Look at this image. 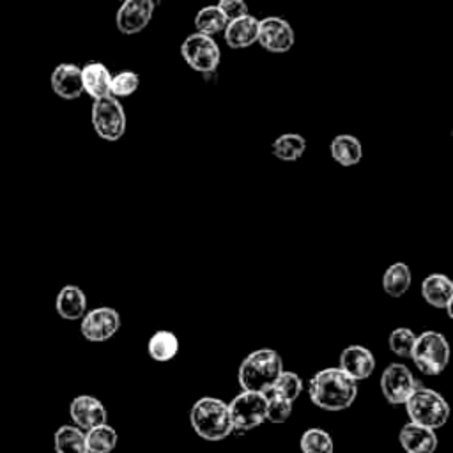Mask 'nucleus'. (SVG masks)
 Listing matches in <instances>:
<instances>
[{"label": "nucleus", "instance_id": "obj_1", "mask_svg": "<svg viewBox=\"0 0 453 453\" xmlns=\"http://www.w3.org/2000/svg\"><path fill=\"white\" fill-rule=\"evenodd\" d=\"M308 395L319 409L331 412L345 411L357 396V380L338 366L322 368L310 379Z\"/></svg>", "mask_w": 453, "mask_h": 453}, {"label": "nucleus", "instance_id": "obj_2", "mask_svg": "<svg viewBox=\"0 0 453 453\" xmlns=\"http://www.w3.org/2000/svg\"><path fill=\"white\" fill-rule=\"evenodd\" d=\"M283 372V359L273 349H258L250 352L239 366L237 380L244 391L265 393L273 388Z\"/></svg>", "mask_w": 453, "mask_h": 453}, {"label": "nucleus", "instance_id": "obj_3", "mask_svg": "<svg viewBox=\"0 0 453 453\" xmlns=\"http://www.w3.org/2000/svg\"><path fill=\"white\" fill-rule=\"evenodd\" d=\"M189 421L195 434L205 441H221L234 432L228 403L216 396L198 398L189 411Z\"/></svg>", "mask_w": 453, "mask_h": 453}, {"label": "nucleus", "instance_id": "obj_4", "mask_svg": "<svg viewBox=\"0 0 453 453\" xmlns=\"http://www.w3.org/2000/svg\"><path fill=\"white\" fill-rule=\"evenodd\" d=\"M403 405L409 421L434 430L444 426L449 418V405L444 400V396L419 384L414 386L411 395L405 398Z\"/></svg>", "mask_w": 453, "mask_h": 453}, {"label": "nucleus", "instance_id": "obj_5", "mask_svg": "<svg viewBox=\"0 0 453 453\" xmlns=\"http://www.w3.org/2000/svg\"><path fill=\"white\" fill-rule=\"evenodd\" d=\"M409 357L421 373L439 375L448 366L449 343L439 331H423L421 334H416Z\"/></svg>", "mask_w": 453, "mask_h": 453}, {"label": "nucleus", "instance_id": "obj_6", "mask_svg": "<svg viewBox=\"0 0 453 453\" xmlns=\"http://www.w3.org/2000/svg\"><path fill=\"white\" fill-rule=\"evenodd\" d=\"M90 122L96 134L104 142L120 140L127 127L126 110L122 103L113 96H106L92 103Z\"/></svg>", "mask_w": 453, "mask_h": 453}, {"label": "nucleus", "instance_id": "obj_7", "mask_svg": "<svg viewBox=\"0 0 453 453\" xmlns=\"http://www.w3.org/2000/svg\"><path fill=\"white\" fill-rule=\"evenodd\" d=\"M180 57L193 71L212 74L221 62V50L212 35L193 32L182 41Z\"/></svg>", "mask_w": 453, "mask_h": 453}, {"label": "nucleus", "instance_id": "obj_8", "mask_svg": "<svg viewBox=\"0 0 453 453\" xmlns=\"http://www.w3.org/2000/svg\"><path fill=\"white\" fill-rule=\"evenodd\" d=\"M234 430L248 432L267 421V396L258 391H241L228 403Z\"/></svg>", "mask_w": 453, "mask_h": 453}, {"label": "nucleus", "instance_id": "obj_9", "mask_svg": "<svg viewBox=\"0 0 453 453\" xmlns=\"http://www.w3.org/2000/svg\"><path fill=\"white\" fill-rule=\"evenodd\" d=\"M80 331L85 340L101 343L110 340L120 327V315L110 306H97L80 319Z\"/></svg>", "mask_w": 453, "mask_h": 453}, {"label": "nucleus", "instance_id": "obj_10", "mask_svg": "<svg viewBox=\"0 0 453 453\" xmlns=\"http://www.w3.org/2000/svg\"><path fill=\"white\" fill-rule=\"evenodd\" d=\"M257 42L269 53H287L296 42V34L287 19L267 16L258 19Z\"/></svg>", "mask_w": 453, "mask_h": 453}, {"label": "nucleus", "instance_id": "obj_11", "mask_svg": "<svg viewBox=\"0 0 453 453\" xmlns=\"http://www.w3.org/2000/svg\"><path fill=\"white\" fill-rule=\"evenodd\" d=\"M154 11L152 0H124L115 14L117 30L124 35L140 34L150 23Z\"/></svg>", "mask_w": 453, "mask_h": 453}, {"label": "nucleus", "instance_id": "obj_12", "mask_svg": "<svg viewBox=\"0 0 453 453\" xmlns=\"http://www.w3.org/2000/svg\"><path fill=\"white\" fill-rule=\"evenodd\" d=\"M416 380L412 372L402 363H391L380 375V391L391 405H400L414 389Z\"/></svg>", "mask_w": 453, "mask_h": 453}, {"label": "nucleus", "instance_id": "obj_13", "mask_svg": "<svg viewBox=\"0 0 453 453\" xmlns=\"http://www.w3.org/2000/svg\"><path fill=\"white\" fill-rule=\"evenodd\" d=\"M69 416L78 428L88 430L92 426L106 423L108 411L99 398L92 395H78L69 403Z\"/></svg>", "mask_w": 453, "mask_h": 453}, {"label": "nucleus", "instance_id": "obj_14", "mask_svg": "<svg viewBox=\"0 0 453 453\" xmlns=\"http://www.w3.org/2000/svg\"><path fill=\"white\" fill-rule=\"evenodd\" d=\"M51 90L64 101H74L83 94L81 67L71 62L58 64L50 76Z\"/></svg>", "mask_w": 453, "mask_h": 453}, {"label": "nucleus", "instance_id": "obj_15", "mask_svg": "<svg viewBox=\"0 0 453 453\" xmlns=\"http://www.w3.org/2000/svg\"><path fill=\"white\" fill-rule=\"evenodd\" d=\"M338 368H342L354 380L368 379L375 370V356L365 345H349L342 350L338 359Z\"/></svg>", "mask_w": 453, "mask_h": 453}, {"label": "nucleus", "instance_id": "obj_16", "mask_svg": "<svg viewBox=\"0 0 453 453\" xmlns=\"http://www.w3.org/2000/svg\"><path fill=\"white\" fill-rule=\"evenodd\" d=\"M421 296L430 306L446 310L448 317L453 319V281L446 274L432 273L425 276V280L421 281Z\"/></svg>", "mask_w": 453, "mask_h": 453}, {"label": "nucleus", "instance_id": "obj_17", "mask_svg": "<svg viewBox=\"0 0 453 453\" xmlns=\"http://www.w3.org/2000/svg\"><path fill=\"white\" fill-rule=\"evenodd\" d=\"M258 34V18L253 14H244L241 18L226 21L223 28V39L228 48L232 50H244L257 42Z\"/></svg>", "mask_w": 453, "mask_h": 453}, {"label": "nucleus", "instance_id": "obj_18", "mask_svg": "<svg viewBox=\"0 0 453 453\" xmlns=\"http://www.w3.org/2000/svg\"><path fill=\"white\" fill-rule=\"evenodd\" d=\"M398 441L405 453H435L437 449L435 430L412 421L402 426L398 434Z\"/></svg>", "mask_w": 453, "mask_h": 453}, {"label": "nucleus", "instance_id": "obj_19", "mask_svg": "<svg viewBox=\"0 0 453 453\" xmlns=\"http://www.w3.org/2000/svg\"><path fill=\"white\" fill-rule=\"evenodd\" d=\"M111 71L103 62H88L81 67V85L83 92L90 99H101L110 96Z\"/></svg>", "mask_w": 453, "mask_h": 453}, {"label": "nucleus", "instance_id": "obj_20", "mask_svg": "<svg viewBox=\"0 0 453 453\" xmlns=\"http://www.w3.org/2000/svg\"><path fill=\"white\" fill-rule=\"evenodd\" d=\"M55 310L64 320H80L87 311V296L78 285H64L55 299Z\"/></svg>", "mask_w": 453, "mask_h": 453}, {"label": "nucleus", "instance_id": "obj_21", "mask_svg": "<svg viewBox=\"0 0 453 453\" xmlns=\"http://www.w3.org/2000/svg\"><path fill=\"white\" fill-rule=\"evenodd\" d=\"M329 152H331V157L340 166H354L363 157V145H361L357 136L349 134V133H342V134H336L331 140Z\"/></svg>", "mask_w": 453, "mask_h": 453}, {"label": "nucleus", "instance_id": "obj_22", "mask_svg": "<svg viewBox=\"0 0 453 453\" xmlns=\"http://www.w3.org/2000/svg\"><path fill=\"white\" fill-rule=\"evenodd\" d=\"M147 352H149L150 359H154L157 363L172 361L179 352V338L175 336L173 331L159 329L149 338Z\"/></svg>", "mask_w": 453, "mask_h": 453}, {"label": "nucleus", "instance_id": "obj_23", "mask_svg": "<svg viewBox=\"0 0 453 453\" xmlns=\"http://www.w3.org/2000/svg\"><path fill=\"white\" fill-rule=\"evenodd\" d=\"M55 453H88L85 430L76 425H62L53 434Z\"/></svg>", "mask_w": 453, "mask_h": 453}, {"label": "nucleus", "instance_id": "obj_24", "mask_svg": "<svg viewBox=\"0 0 453 453\" xmlns=\"http://www.w3.org/2000/svg\"><path fill=\"white\" fill-rule=\"evenodd\" d=\"M412 281L411 267L405 262L391 264L382 274V288L391 297H402Z\"/></svg>", "mask_w": 453, "mask_h": 453}, {"label": "nucleus", "instance_id": "obj_25", "mask_svg": "<svg viewBox=\"0 0 453 453\" xmlns=\"http://www.w3.org/2000/svg\"><path fill=\"white\" fill-rule=\"evenodd\" d=\"M306 150V138L299 133H283L271 143V154L280 161H297Z\"/></svg>", "mask_w": 453, "mask_h": 453}, {"label": "nucleus", "instance_id": "obj_26", "mask_svg": "<svg viewBox=\"0 0 453 453\" xmlns=\"http://www.w3.org/2000/svg\"><path fill=\"white\" fill-rule=\"evenodd\" d=\"M119 441L117 430L108 423H101L85 430V442L88 453H110L115 449Z\"/></svg>", "mask_w": 453, "mask_h": 453}, {"label": "nucleus", "instance_id": "obj_27", "mask_svg": "<svg viewBox=\"0 0 453 453\" xmlns=\"http://www.w3.org/2000/svg\"><path fill=\"white\" fill-rule=\"evenodd\" d=\"M193 25H195L196 32L214 37L216 34L223 32V28L226 27V18L223 16V12L219 11V7L216 4L205 5L195 14Z\"/></svg>", "mask_w": 453, "mask_h": 453}, {"label": "nucleus", "instance_id": "obj_28", "mask_svg": "<svg viewBox=\"0 0 453 453\" xmlns=\"http://www.w3.org/2000/svg\"><path fill=\"white\" fill-rule=\"evenodd\" d=\"M299 446L303 453H333L334 451L333 437L329 435V432L317 426L303 432L299 439Z\"/></svg>", "mask_w": 453, "mask_h": 453}, {"label": "nucleus", "instance_id": "obj_29", "mask_svg": "<svg viewBox=\"0 0 453 453\" xmlns=\"http://www.w3.org/2000/svg\"><path fill=\"white\" fill-rule=\"evenodd\" d=\"M301 391H303V379L296 372L283 368V372L280 373V377L276 379L273 388L265 393H273V395H278V396H283V398L294 402L301 395Z\"/></svg>", "mask_w": 453, "mask_h": 453}, {"label": "nucleus", "instance_id": "obj_30", "mask_svg": "<svg viewBox=\"0 0 453 453\" xmlns=\"http://www.w3.org/2000/svg\"><path fill=\"white\" fill-rule=\"evenodd\" d=\"M138 85H140V76L131 69H122V71L111 74L110 96L117 97V99L129 97L138 90Z\"/></svg>", "mask_w": 453, "mask_h": 453}, {"label": "nucleus", "instance_id": "obj_31", "mask_svg": "<svg viewBox=\"0 0 453 453\" xmlns=\"http://www.w3.org/2000/svg\"><path fill=\"white\" fill-rule=\"evenodd\" d=\"M416 342V333L409 327H396L391 331L388 338L389 350L400 357H409L412 345Z\"/></svg>", "mask_w": 453, "mask_h": 453}, {"label": "nucleus", "instance_id": "obj_32", "mask_svg": "<svg viewBox=\"0 0 453 453\" xmlns=\"http://www.w3.org/2000/svg\"><path fill=\"white\" fill-rule=\"evenodd\" d=\"M265 396H267V421L276 425L285 423L292 414L294 402L273 393H265Z\"/></svg>", "mask_w": 453, "mask_h": 453}, {"label": "nucleus", "instance_id": "obj_33", "mask_svg": "<svg viewBox=\"0 0 453 453\" xmlns=\"http://www.w3.org/2000/svg\"><path fill=\"white\" fill-rule=\"evenodd\" d=\"M219 7V11L223 12V16L226 18V21L241 18L244 14L250 12L246 0H218L216 4Z\"/></svg>", "mask_w": 453, "mask_h": 453}, {"label": "nucleus", "instance_id": "obj_34", "mask_svg": "<svg viewBox=\"0 0 453 453\" xmlns=\"http://www.w3.org/2000/svg\"><path fill=\"white\" fill-rule=\"evenodd\" d=\"M152 2H154V5H156V7H159V5H161V2H163V0H152Z\"/></svg>", "mask_w": 453, "mask_h": 453}]
</instances>
